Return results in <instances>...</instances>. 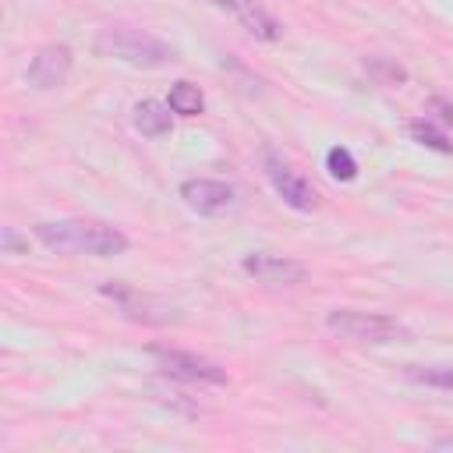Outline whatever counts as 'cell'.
<instances>
[{
  "instance_id": "obj_18",
  "label": "cell",
  "mask_w": 453,
  "mask_h": 453,
  "mask_svg": "<svg viewBox=\"0 0 453 453\" xmlns=\"http://www.w3.org/2000/svg\"><path fill=\"white\" fill-rule=\"evenodd\" d=\"M209 4L219 7V11H230V7H234V0H209Z\"/></svg>"
},
{
  "instance_id": "obj_17",
  "label": "cell",
  "mask_w": 453,
  "mask_h": 453,
  "mask_svg": "<svg viewBox=\"0 0 453 453\" xmlns=\"http://www.w3.org/2000/svg\"><path fill=\"white\" fill-rule=\"evenodd\" d=\"M0 244L7 248V251H25V241L14 234V230H4V237H0Z\"/></svg>"
},
{
  "instance_id": "obj_5",
  "label": "cell",
  "mask_w": 453,
  "mask_h": 453,
  "mask_svg": "<svg viewBox=\"0 0 453 453\" xmlns=\"http://www.w3.org/2000/svg\"><path fill=\"white\" fill-rule=\"evenodd\" d=\"M241 269H244L255 283H262V287H294V283H304V276H308V269H304L301 262L280 258V255H265V251L244 255Z\"/></svg>"
},
{
  "instance_id": "obj_6",
  "label": "cell",
  "mask_w": 453,
  "mask_h": 453,
  "mask_svg": "<svg viewBox=\"0 0 453 453\" xmlns=\"http://www.w3.org/2000/svg\"><path fill=\"white\" fill-rule=\"evenodd\" d=\"M28 85L39 88V92H50V88H60L71 74V50L64 42H50V46H39L35 57L28 60Z\"/></svg>"
},
{
  "instance_id": "obj_9",
  "label": "cell",
  "mask_w": 453,
  "mask_h": 453,
  "mask_svg": "<svg viewBox=\"0 0 453 453\" xmlns=\"http://www.w3.org/2000/svg\"><path fill=\"white\" fill-rule=\"evenodd\" d=\"M230 14L255 35V39H265V42H276L280 35H283V25L265 11V7H258L255 0H234V7H230Z\"/></svg>"
},
{
  "instance_id": "obj_7",
  "label": "cell",
  "mask_w": 453,
  "mask_h": 453,
  "mask_svg": "<svg viewBox=\"0 0 453 453\" xmlns=\"http://www.w3.org/2000/svg\"><path fill=\"white\" fill-rule=\"evenodd\" d=\"M265 173H269V184L276 188V195L290 205V209H297V212H311L315 209V188L290 166V163H283L280 156H265Z\"/></svg>"
},
{
  "instance_id": "obj_10",
  "label": "cell",
  "mask_w": 453,
  "mask_h": 453,
  "mask_svg": "<svg viewBox=\"0 0 453 453\" xmlns=\"http://www.w3.org/2000/svg\"><path fill=\"white\" fill-rule=\"evenodd\" d=\"M134 127H138L145 138H163V134H170V127H173L170 106H163V103H156V99L138 103V106H134Z\"/></svg>"
},
{
  "instance_id": "obj_12",
  "label": "cell",
  "mask_w": 453,
  "mask_h": 453,
  "mask_svg": "<svg viewBox=\"0 0 453 453\" xmlns=\"http://www.w3.org/2000/svg\"><path fill=\"white\" fill-rule=\"evenodd\" d=\"M407 131H411V138L418 142V145H425V149H435V152H453V145H449V138L428 120V117H418V120H411L407 124Z\"/></svg>"
},
{
  "instance_id": "obj_3",
  "label": "cell",
  "mask_w": 453,
  "mask_h": 453,
  "mask_svg": "<svg viewBox=\"0 0 453 453\" xmlns=\"http://www.w3.org/2000/svg\"><path fill=\"white\" fill-rule=\"evenodd\" d=\"M326 329L336 340L354 343H403L411 340V329L382 311H357V308H333L326 311Z\"/></svg>"
},
{
  "instance_id": "obj_1",
  "label": "cell",
  "mask_w": 453,
  "mask_h": 453,
  "mask_svg": "<svg viewBox=\"0 0 453 453\" xmlns=\"http://www.w3.org/2000/svg\"><path fill=\"white\" fill-rule=\"evenodd\" d=\"M32 234L39 237V244H46L50 251H60V255H96V258H110V255H124V251H127V237H124L117 226L96 223V219L35 223Z\"/></svg>"
},
{
  "instance_id": "obj_8",
  "label": "cell",
  "mask_w": 453,
  "mask_h": 453,
  "mask_svg": "<svg viewBox=\"0 0 453 453\" xmlns=\"http://www.w3.org/2000/svg\"><path fill=\"white\" fill-rule=\"evenodd\" d=\"M180 198L188 209H195L202 216H219L237 202L234 188L226 180H212V177H188L180 184Z\"/></svg>"
},
{
  "instance_id": "obj_16",
  "label": "cell",
  "mask_w": 453,
  "mask_h": 453,
  "mask_svg": "<svg viewBox=\"0 0 453 453\" xmlns=\"http://www.w3.org/2000/svg\"><path fill=\"white\" fill-rule=\"evenodd\" d=\"M428 110H435L442 124H453V103H446L442 96H432V99H428Z\"/></svg>"
},
{
  "instance_id": "obj_11",
  "label": "cell",
  "mask_w": 453,
  "mask_h": 453,
  "mask_svg": "<svg viewBox=\"0 0 453 453\" xmlns=\"http://www.w3.org/2000/svg\"><path fill=\"white\" fill-rule=\"evenodd\" d=\"M166 106H170L173 113H180V117H198V113L205 110V99H202L198 85H191V81H177V85L170 88Z\"/></svg>"
},
{
  "instance_id": "obj_15",
  "label": "cell",
  "mask_w": 453,
  "mask_h": 453,
  "mask_svg": "<svg viewBox=\"0 0 453 453\" xmlns=\"http://www.w3.org/2000/svg\"><path fill=\"white\" fill-rule=\"evenodd\" d=\"M365 71H368L372 78H379L382 85L407 81V71H403V67H396V64H389L386 57H368V60H365Z\"/></svg>"
},
{
  "instance_id": "obj_4",
  "label": "cell",
  "mask_w": 453,
  "mask_h": 453,
  "mask_svg": "<svg viewBox=\"0 0 453 453\" xmlns=\"http://www.w3.org/2000/svg\"><path fill=\"white\" fill-rule=\"evenodd\" d=\"M149 354L159 361L163 372H170L173 379L184 382H202V386H226V368H219L209 357H198L191 350H177V347H149Z\"/></svg>"
},
{
  "instance_id": "obj_13",
  "label": "cell",
  "mask_w": 453,
  "mask_h": 453,
  "mask_svg": "<svg viewBox=\"0 0 453 453\" xmlns=\"http://www.w3.org/2000/svg\"><path fill=\"white\" fill-rule=\"evenodd\" d=\"M407 379L411 382H421V386H435V389H453V365H411L407 368Z\"/></svg>"
},
{
  "instance_id": "obj_2",
  "label": "cell",
  "mask_w": 453,
  "mask_h": 453,
  "mask_svg": "<svg viewBox=\"0 0 453 453\" xmlns=\"http://www.w3.org/2000/svg\"><path fill=\"white\" fill-rule=\"evenodd\" d=\"M96 50L103 57L124 60L131 67H163L177 57L170 42H163L159 35L142 32V28H103L96 35Z\"/></svg>"
},
{
  "instance_id": "obj_14",
  "label": "cell",
  "mask_w": 453,
  "mask_h": 453,
  "mask_svg": "<svg viewBox=\"0 0 453 453\" xmlns=\"http://www.w3.org/2000/svg\"><path fill=\"white\" fill-rule=\"evenodd\" d=\"M326 170L336 177V180H354L357 177V163H354V156L347 152V149H329L326 152Z\"/></svg>"
}]
</instances>
